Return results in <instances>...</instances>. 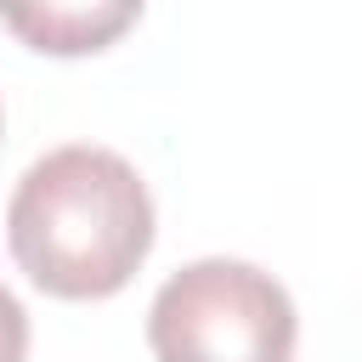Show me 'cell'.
I'll return each instance as SVG.
<instances>
[{
    "instance_id": "2",
    "label": "cell",
    "mask_w": 362,
    "mask_h": 362,
    "mask_svg": "<svg viewBox=\"0 0 362 362\" xmlns=\"http://www.w3.org/2000/svg\"><path fill=\"white\" fill-rule=\"evenodd\" d=\"M294 300L249 260H192L147 305V345L158 362H288Z\"/></svg>"
},
{
    "instance_id": "4",
    "label": "cell",
    "mask_w": 362,
    "mask_h": 362,
    "mask_svg": "<svg viewBox=\"0 0 362 362\" xmlns=\"http://www.w3.org/2000/svg\"><path fill=\"white\" fill-rule=\"evenodd\" d=\"M23 356H28V311L0 283V362H23Z\"/></svg>"
},
{
    "instance_id": "3",
    "label": "cell",
    "mask_w": 362,
    "mask_h": 362,
    "mask_svg": "<svg viewBox=\"0 0 362 362\" xmlns=\"http://www.w3.org/2000/svg\"><path fill=\"white\" fill-rule=\"evenodd\" d=\"M147 0H0V23L45 57H90L107 51Z\"/></svg>"
},
{
    "instance_id": "1",
    "label": "cell",
    "mask_w": 362,
    "mask_h": 362,
    "mask_svg": "<svg viewBox=\"0 0 362 362\" xmlns=\"http://www.w3.org/2000/svg\"><path fill=\"white\" fill-rule=\"evenodd\" d=\"M6 238L34 288L107 300L153 249V198L130 158L74 141L23 170L6 204Z\"/></svg>"
}]
</instances>
